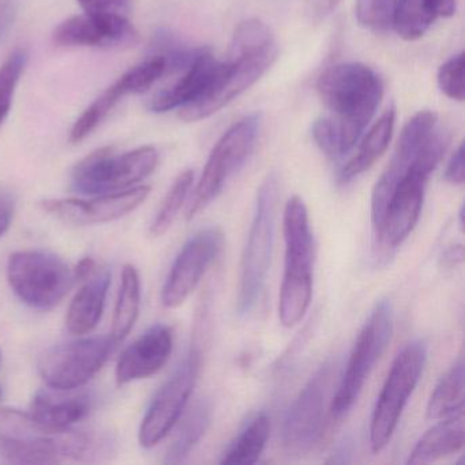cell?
Listing matches in <instances>:
<instances>
[{"label": "cell", "mask_w": 465, "mask_h": 465, "mask_svg": "<svg viewBox=\"0 0 465 465\" xmlns=\"http://www.w3.org/2000/svg\"><path fill=\"white\" fill-rule=\"evenodd\" d=\"M113 451L107 435L70 427L51 430L29 412L0 408V456L12 464L96 461Z\"/></svg>", "instance_id": "obj_1"}, {"label": "cell", "mask_w": 465, "mask_h": 465, "mask_svg": "<svg viewBox=\"0 0 465 465\" xmlns=\"http://www.w3.org/2000/svg\"><path fill=\"white\" fill-rule=\"evenodd\" d=\"M279 47L271 28L261 20H247L233 32L227 69L213 91L197 104L179 110L184 122H197L219 113L254 85L276 61Z\"/></svg>", "instance_id": "obj_2"}, {"label": "cell", "mask_w": 465, "mask_h": 465, "mask_svg": "<svg viewBox=\"0 0 465 465\" xmlns=\"http://www.w3.org/2000/svg\"><path fill=\"white\" fill-rule=\"evenodd\" d=\"M317 91L339 130L342 152L348 153L382 100V80L366 64H340L321 74Z\"/></svg>", "instance_id": "obj_3"}, {"label": "cell", "mask_w": 465, "mask_h": 465, "mask_svg": "<svg viewBox=\"0 0 465 465\" xmlns=\"http://www.w3.org/2000/svg\"><path fill=\"white\" fill-rule=\"evenodd\" d=\"M285 269L280 290L279 318L285 328L301 322L312 298L314 241L302 198L292 197L284 211Z\"/></svg>", "instance_id": "obj_4"}, {"label": "cell", "mask_w": 465, "mask_h": 465, "mask_svg": "<svg viewBox=\"0 0 465 465\" xmlns=\"http://www.w3.org/2000/svg\"><path fill=\"white\" fill-rule=\"evenodd\" d=\"M449 143L450 135L442 127L420 159L394 187L380 225L374 230L380 249L394 250L412 232L420 217L427 181L442 160Z\"/></svg>", "instance_id": "obj_5"}, {"label": "cell", "mask_w": 465, "mask_h": 465, "mask_svg": "<svg viewBox=\"0 0 465 465\" xmlns=\"http://www.w3.org/2000/svg\"><path fill=\"white\" fill-rule=\"evenodd\" d=\"M277 203L279 181L274 173H271L258 192L254 219L242 260L238 295V312L241 315L250 314L255 309L265 287L273 250Z\"/></svg>", "instance_id": "obj_6"}, {"label": "cell", "mask_w": 465, "mask_h": 465, "mask_svg": "<svg viewBox=\"0 0 465 465\" xmlns=\"http://www.w3.org/2000/svg\"><path fill=\"white\" fill-rule=\"evenodd\" d=\"M159 164L153 146L116 153L111 146L97 149L81 160L72 173V187L78 194L96 195L134 187L148 178Z\"/></svg>", "instance_id": "obj_7"}, {"label": "cell", "mask_w": 465, "mask_h": 465, "mask_svg": "<svg viewBox=\"0 0 465 465\" xmlns=\"http://www.w3.org/2000/svg\"><path fill=\"white\" fill-rule=\"evenodd\" d=\"M7 282L23 303L40 312L58 306L74 285V274L53 252L23 250L7 261Z\"/></svg>", "instance_id": "obj_8"}, {"label": "cell", "mask_w": 465, "mask_h": 465, "mask_svg": "<svg viewBox=\"0 0 465 465\" xmlns=\"http://www.w3.org/2000/svg\"><path fill=\"white\" fill-rule=\"evenodd\" d=\"M260 127V114H252L232 124L217 141L187 206V220L194 219L203 211L223 192L227 182L243 167L252 153Z\"/></svg>", "instance_id": "obj_9"}, {"label": "cell", "mask_w": 465, "mask_h": 465, "mask_svg": "<svg viewBox=\"0 0 465 465\" xmlns=\"http://www.w3.org/2000/svg\"><path fill=\"white\" fill-rule=\"evenodd\" d=\"M426 359L423 341L410 342L394 359L370 424V445L375 453L385 449L393 437L408 399L420 380Z\"/></svg>", "instance_id": "obj_10"}, {"label": "cell", "mask_w": 465, "mask_h": 465, "mask_svg": "<svg viewBox=\"0 0 465 465\" xmlns=\"http://www.w3.org/2000/svg\"><path fill=\"white\" fill-rule=\"evenodd\" d=\"M116 347L111 336L73 340L45 351L37 370L48 388L73 391L86 385L103 369Z\"/></svg>", "instance_id": "obj_11"}, {"label": "cell", "mask_w": 465, "mask_h": 465, "mask_svg": "<svg viewBox=\"0 0 465 465\" xmlns=\"http://www.w3.org/2000/svg\"><path fill=\"white\" fill-rule=\"evenodd\" d=\"M391 307L388 302L383 301L375 306L374 312L356 339L339 391L331 400V413L333 418H342L353 407L370 372L385 352L391 341Z\"/></svg>", "instance_id": "obj_12"}, {"label": "cell", "mask_w": 465, "mask_h": 465, "mask_svg": "<svg viewBox=\"0 0 465 465\" xmlns=\"http://www.w3.org/2000/svg\"><path fill=\"white\" fill-rule=\"evenodd\" d=\"M200 369L201 351L198 345L194 344L173 377L162 386L152 400L138 434L143 448H153L176 426L194 391Z\"/></svg>", "instance_id": "obj_13"}, {"label": "cell", "mask_w": 465, "mask_h": 465, "mask_svg": "<svg viewBox=\"0 0 465 465\" xmlns=\"http://www.w3.org/2000/svg\"><path fill=\"white\" fill-rule=\"evenodd\" d=\"M333 367L331 361L322 364L291 405L282 432V445L288 453L302 456L312 450L320 440L325 424V402Z\"/></svg>", "instance_id": "obj_14"}, {"label": "cell", "mask_w": 465, "mask_h": 465, "mask_svg": "<svg viewBox=\"0 0 465 465\" xmlns=\"http://www.w3.org/2000/svg\"><path fill=\"white\" fill-rule=\"evenodd\" d=\"M440 129L437 115L431 111H420L407 122L400 134L399 143L388 167L383 171L372 190V230L380 225L394 187L420 159Z\"/></svg>", "instance_id": "obj_15"}, {"label": "cell", "mask_w": 465, "mask_h": 465, "mask_svg": "<svg viewBox=\"0 0 465 465\" xmlns=\"http://www.w3.org/2000/svg\"><path fill=\"white\" fill-rule=\"evenodd\" d=\"M223 246L224 235L214 227L201 231L184 244L163 287L162 302L167 309H176L186 302Z\"/></svg>", "instance_id": "obj_16"}, {"label": "cell", "mask_w": 465, "mask_h": 465, "mask_svg": "<svg viewBox=\"0 0 465 465\" xmlns=\"http://www.w3.org/2000/svg\"><path fill=\"white\" fill-rule=\"evenodd\" d=\"M151 194V187L134 186L121 192L96 195L92 200L51 198L40 206L55 219L73 225L104 224L115 222L140 208Z\"/></svg>", "instance_id": "obj_17"}, {"label": "cell", "mask_w": 465, "mask_h": 465, "mask_svg": "<svg viewBox=\"0 0 465 465\" xmlns=\"http://www.w3.org/2000/svg\"><path fill=\"white\" fill-rule=\"evenodd\" d=\"M140 40L126 15H84L67 18L56 26L54 45L58 47L130 48Z\"/></svg>", "instance_id": "obj_18"}, {"label": "cell", "mask_w": 465, "mask_h": 465, "mask_svg": "<svg viewBox=\"0 0 465 465\" xmlns=\"http://www.w3.org/2000/svg\"><path fill=\"white\" fill-rule=\"evenodd\" d=\"M225 69V62L217 61L209 48H203L198 58L182 72L181 78L152 97L149 108L153 113L164 114L197 104L213 91Z\"/></svg>", "instance_id": "obj_19"}, {"label": "cell", "mask_w": 465, "mask_h": 465, "mask_svg": "<svg viewBox=\"0 0 465 465\" xmlns=\"http://www.w3.org/2000/svg\"><path fill=\"white\" fill-rule=\"evenodd\" d=\"M173 348V329L162 323L152 326L122 353L116 364V383L124 386L156 374L167 363Z\"/></svg>", "instance_id": "obj_20"}, {"label": "cell", "mask_w": 465, "mask_h": 465, "mask_svg": "<svg viewBox=\"0 0 465 465\" xmlns=\"http://www.w3.org/2000/svg\"><path fill=\"white\" fill-rule=\"evenodd\" d=\"M110 284L111 273L107 268L97 269L91 279L83 282L67 310L66 328L73 336H85L99 325Z\"/></svg>", "instance_id": "obj_21"}, {"label": "cell", "mask_w": 465, "mask_h": 465, "mask_svg": "<svg viewBox=\"0 0 465 465\" xmlns=\"http://www.w3.org/2000/svg\"><path fill=\"white\" fill-rule=\"evenodd\" d=\"M37 391L29 405V415L51 430H66L84 420L91 411V399L66 391Z\"/></svg>", "instance_id": "obj_22"}, {"label": "cell", "mask_w": 465, "mask_h": 465, "mask_svg": "<svg viewBox=\"0 0 465 465\" xmlns=\"http://www.w3.org/2000/svg\"><path fill=\"white\" fill-rule=\"evenodd\" d=\"M456 13V0H396L393 29L407 42L420 39L435 21Z\"/></svg>", "instance_id": "obj_23"}, {"label": "cell", "mask_w": 465, "mask_h": 465, "mask_svg": "<svg viewBox=\"0 0 465 465\" xmlns=\"http://www.w3.org/2000/svg\"><path fill=\"white\" fill-rule=\"evenodd\" d=\"M464 412L440 419L416 443L408 464H430L459 453L464 448Z\"/></svg>", "instance_id": "obj_24"}, {"label": "cell", "mask_w": 465, "mask_h": 465, "mask_svg": "<svg viewBox=\"0 0 465 465\" xmlns=\"http://www.w3.org/2000/svg\"><path fill=\"white\" fill-rule=\"evenodd\" d=\"M394 122H396V111L389 108L367 133L364 140L359 145L356 153L351 157L350 162L341 168L339 173L340 183L358 178L361 173L369 171L378 159L385 153L393 135Z\"/></svg>", "instance_id": "obj_25"}, {"label": "cell", "mask_w": 465, "mask_h": 465, "mask_svg": "<svg viewBox=\"0 0 465 465\" xmlns=\"http://www.w3.org/2000/svg\"><path fill=\"white\" fill-rule=\"evenodd\" d=\"M141 307V279L137 268L132 263L124 265L122 272L121 288L114 312L113 337L116 345L121 344L137 322Z\"/></svg>", "instance_id": "obj_26"}, {"label": "cell", "mask_w": 465, "mask_h": 465, "mask_svg": "<svg viewBox=\"0 0 465 465\" xmlns=\"http://www.w3.org/2000/svg\"><path fill=\"white\" fill-rule=\"evenodd\" d=\"M464 411V361H459L443 375L432 391L427 407V418L440 420Z\"/></svg>", "instance_id": "obj_27"}, {"label": "cell", "mask_w": 465, "mask_h": 465, "mask_svg": "<svg viewBox=\"0 0 465 465\" xmlns=\"http://www.w3.org/2000/svg\"><path fill=\"white\" fill-rule=\"evenodd\" d=\"M271 435V419L261 413L250 421L249 426L238 435L224 451L220 462L227 465L255 464L262 454Z\"/></svg>", "instance_id": "obj_28"}, {"label": "cell", "mask_w": 465, "mask_h": 465, "mask_svg": "<svg viewBox=\"0 0 465 465\" xmlns=\"http://www.w3.org/2000/svg\"><path fill=\"white\" fill-rule=\"evenodd\" d=\"M130 94H134L129 81L124 74L110 86L102 96L97 97L77 119L72 133H70V143H80L86 137L92 134L99 124L107 118L108 114L115 108V105Z\"/></svg>", "instance_id": "obj_29"}, {"label": "cell", "mask_w": 465, "mask_h": 465, "mask_svg": "<svg viewBox=\"0 0 465 465\" xmlns=\"http://www.w3.org/2000/svg\"><path fill=\"white\" fill-rule=\"evenodd\" d=\"M211 405L208 401H200L187 413L179 426L178 432L165 454V462L179 464L183 461L194 446L203 440L211 424Z\"/></svg>", "instance_id": "obj_30"}, {"label": "cell", "mask_w": 465, "mask_h": 465, "mask_svg": "<svg viewBox=\"0 0 465 465\" xmlns=\"http://www.w3.org/2000/svg\"><path fill=\"white\" fill-rule=\"evenodd\" d=\"M193 182H194V173L192 170L183 171L173 181V186L168 190L167 195L163 200L162 205L152 222L149 232L153 238H159L170 230L179 211L183 206L187 195H189Z\"/></svg>", "instance_id": "obj_31"}, {"label": "cell", "mask_w": 465, "mask_h": 465, "mask_svg": "<svg viewBox=\"0 0 465 465\" xmlns=\"http://www.w3.org/2000/svg\"><path fill=\"white\" fill-rule=\"evenodd\" d=\"M29 54L25 48H15L0 66V126L5 124L10 111L15 89L25 72Z\"/></svg>", "instance_id": "obj_32"}, {"label": "cell", "mask_w": 465, "mask_h": 465, "mask_svg": "<svg viewBox=\"0 0 465 465\" xmlns=\"http://www.w3.org/2000/svg\"><path fill=\"white\" fill-rule=\"evenodd\" d=\"M396 0H358L356 20L359 25L375 34L393 29Z\"/></svg>", "instance_id": "obj_33"}, {"label": "cell", "mask_w": 465, "mask_h": 465, "mask_svg": "<svg viewBox=\"0 0 465 465\" xmlns=\"http://www.w3.org/2000/svg\"><path fill=\"white\" fill-rule=\"evenodd\" d=\"M438 86L449 99L464 100V54L451 56L438 70Z\"/></svg>", "instance_id": "obj_34"}, {"label": "cell", "mask_w": 465, "mask_h": 465, "mask_svg": "<svg viewBox=\"0 0 465 465\" xmlns=\"http://www.w3.org/2000/svg\"><path fill=\"white\" fill-rule=\"evenodd\" d=\"M312 138L320 146L321 151L331 159H339V157L344 156L339 130L331 116L315 121V124H312Z\"/></svg>", "instance_id": "obj_35"}, {"label": "cell", "mask_w": 465, "mask_h": 465, "mask_svg": "<svg viewBox=\"0 0 465 465\" xmlns=\"http://www.w3.org/2000/svg\"><path fill=\"white\" fill-rule=\"evenodd\" d=\"M86 15H126L130 12L132 0H77Z\"/></svg>", "instance_id": "obj_36"}, {"label": "cell", "mask_w": 465, "mask_h": 465, "mask_svg": "<svg viewBox=\"0 0 465 465\" xmlns=\"http://www.w3.org/2000/svg\"><path fill=\"white\" fill-rule=\"evenodd\" d=\"M445 181L451 184H464V145H460L445 170Z\"/></svg>", "instance_id": "obj_37"}, {"label": "cell", "mask_w": 465, "mask_h": 465, "mask_svg": "<svg viewBox=\"0 0 465 465\" xmlns=\"http://www.w3.org/2000/svg\"><path fill=\"white\" fill-rule=\"evenodd\" d=\"M18 4V0H0V40H4L15 25Z\"/></svg>", "instance_id": "obj_38"}, {"label": "cell", "mask_w": 465, "mask_h": 465, "mask_svg": "<svg viewBox=\"0 0 465 465\" xmlns=\"http://www.w3.org/2000/svg\"><path fill=\"white\" fill-rule=\"evenodd\" d=\"M15 213V201L9 193H0V239L12 227Z\"/></svg>", "instance_id": "obj_39"}, {"label": "cell", "mask_w": 465, "mask_h": 465, "mask_svg": "<svg viewBox=\"0 0 465 465\" xmlns=\"http://www.w3.org/2000/svg\"><path fill=\"white\" fill-rule=\"evenodd\" d=\"M97 266L96 261L94 258L86 257L81 260L77 263L74 269H73V274H74L75 282H84L85 280L91 279L94 273H96Z\"/></svg>", "instance_id": "obj_40"}, {"label": "cell", "mask_w": 465, "mask_h": 465, "mask_svg": "<svg viewBox=\"0 0 465 465\" xmlns=\"http://www.w3.org/2000/svg\"><path fill=\"white\" fill-rule=\"evenodd\" d=\"M341 0H314L312 4V15L314 21L320 23V21L325 20L328 15L336 10Z\"/></svg>", "instance_id": "obj_41"}, {"label": "cell", "mask_w": 465, "mask_h": 465, "mask_svg": "<svg viewBox=\"0 0 465 465\" xmlns=\"http://www.w3.org/2000/svg\"><path fill=\"white\" fill-rule=\"evenodd\" d=\"M462 258H464V254H462L461 246L450 247V249L446 250L445 254H443V266H446V268H453L457 263L462 262Z\"/></svg>", "instance_id": "obj_42"}, {"label": "cell", "mask_w": 465, "mask_h": 465, "mask_svg": "<svg viewBox=\"0 0 465 465\" xmlns=\"http://www.w3.org/2000/svg\"><path fill=\"white\" fill-rule=\"evenodd\" d=\"M4 397V391H2V386H0V400Z\"/></svg>", "instance_id": "obj_43"}, {"label": "cell", "mask_w": 465, "mask_h": 465, "mask_svg": "<svg viewBox=\"0 0 465 465\" xmlns=\"http://www.w3.org/2000/svg\"><path fill=\"white\" fill-rule=\"evenodd\" d=\"M0 361H2V352H0Z\"/></svg>", "instance_id": "obj_44"}]
</instances>
